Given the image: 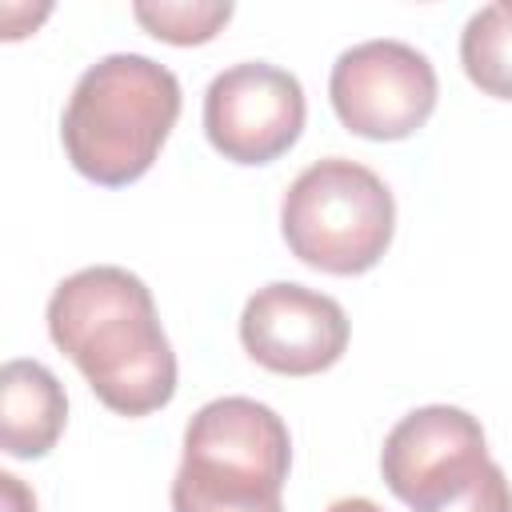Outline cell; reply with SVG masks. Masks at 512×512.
<instances>
[{
	"label": "cell",
	"mask_w": 512,
	"mask_h": 512,
	"mask_svg": "<svg viewBox=\"0 0 512 512\" xmlns=\"http://www.w3.org/2000/svg\"><path fill=\"white\" fill-rule=\"evenodd\" d=\"M48 336L120 416H148L176 396V352L148 284L128 268L92 264L64 276L48 300Z\"/></svg>",
	"instance_id": "1"
},
{
	"label": "cell",
	"mask_w": 512,
	"mask_h": 512,
	"mask_svg": "<svg viewBox=\"0 0 512 512\" xmlns=\"http://www.w3.org/2000/svg\"><path fill=\"white\" fill-rule=\"evenodd\" d=\"M176 120L180 80L140 52H112L80 72L60 120V144L80 176L124 188L152 168Z\"/></svg>",
	"instance_id": "2"
},
{
	"label": "cell",
	"mask_w": 512,
	"mask_h": 512,
	"mask_svg": "<svg viewBox=\"0 0 512 512\" xmlns=\"http://www.w3.org/2000/svg\"><path fill=\"white\" fill-rule=\"evenodd\" d=\"M288 424L252 396L208 400L184 428L172 512H284Z\"/></svg>",
	"instance_id": "3"
},
{
	"label": "cell",
	"mask_w": 512,
	"mask_h": 512,
	"mask_svg": "<svg viewBox=\"0 0 512 512\" xmlns=\"http://www.w3.org/2000/svg\"><path fill=\"white\" fill-rule=\"evenodd\" d=\"M280 232L300 264L328 276H360L392 244L396 200L372 168L348 156H324L288 184Z\"/></svg>",
	"instance_id": "4"
},
{
	"label": "cell",
	"mask_w": 512,
	"mask_h": 512,
	"mask_svg": "<svg viewBox=\"0 0 512 512\" xmlns=\"http://www.w3.org/2000/svg\"><path fill=\"white\" fill-rule=\"evenodd\" d=\"M328 96L352 136L408 140L436 108V68L404 40H364L336 56Z\"/></svg>",
	"instance_id": "5"
},
{
	"label": "cell",
	"mask_w": 512,
	"mask_h": 512,
	"mask_svg": "<svg viewBox=\"0 0 512 512\" xmlns=\"http://www.w3.org/2000/svg\"><path fill=\"white\" fill-rule=\"evenodd\" d=\"M304 88L288 68L244 60L212 76L204 92V136L232 164H272L304 132Z\"/></svg>",
	"instance_id": "6"
},
{
	"label": "cell",
	"mask_w": 512,
	"mask_h": 512,
	"mask_svg": "<svg viewBox=\"0 0 512 512\" xmlns=\"http://www.w3.org/2000/svg\"><path fill=\"white\" fill-rule=\"evenodd\" d=\"M488 464V440L472 412L452 404H428L408 412L380 452V476L396 500L412 512H428L456 496Z\"/></svg>",
	"instance_id": "7"
},
{
	"label": "cell",
	"mask_w": 512,
	"mask_h": 512,
	"mask_svg": "<svg viewBox=\"0 0 512 512\" xmlns=\"http://www.w3.org/2000/svg\"><path fill=\"white\" fill-rule=\"evenodd\" d=\"M240 344L268 372L316 376L344 356L348 316L332 296L276 280L248 296L240 312Z\"/></svg>",
	"instance_id": "8"
},
{
	"label": "cell",
	"mask_w": 512,
	"mask_h": 512,
	"mask_svg": "<svg viewBox=\"0 0 512 512\" xmlns=\"http://www.w3.org/2000/svg\"><path fill=\"white\" fill-rule=\"evenodd\" d=\"M68 424V396L40 360H8L0 372V444L8 456L36 460L56 448Z\"/></svg>",
	"instance_id": "9"
},
{
	"label": "cell",
	"mask_w": 512,
	"mask_h": 512,
	"mask_svg": "<svg viewBox=\"0 0 512 512\" xmlns=\"http://www.w3.org/2000/svg\"><path fill=\"white\" fill-rule=\"evenodd\" d=\"M464 76L496 100H512V0L484 4L460 32Z\"/></svg>",
	"instance_id": "10"
},
{
	"label": "cell",
	"mask_w": 512,
	"mask_h": 512,
	"mask_svg": "<svg viewBox=\"0 0 512 512\" xmlns=\"http://www.w3.org/2000/svg\"><path fill=\"white\" fill-rule=\"evenodd\" d=\"M132 16L156 40L192 48V44H208L232 20V4L228 0H196V4L192 0H184V4L160 0V4H132Z\"/></svg>",
	"instance_id": "11"
},
{
	"label": "cell",
	"mask_w": 512,
	"mask_h": 512,
	"mask_svg": "<svg viewBox=\"0 0 512 512\" xmlns=\"http://www.w3.org/2000/svg\"><path fill=\"white\" fill-rule=\"evenodd\" d=\"M428 512H512V484H508L504 468L488 460L468 488H460L456 496L440 500Z\"/></svg>",
	"instance_id": "12"
},
{
	"label": "cell",
	"mask_w": 512,
	"mask_h": 512,
	"mask_svg": "<svg viewBox=\"0 0 512 512\" xmlns=\"http://www.w3.org/2000/svg\"><path fill=\"white\" fill-rule=\"evenodd\" d=\"M0 492H4V512H36V496L20 484V476L0 472Z\"/></svg>",
	"instance_id": "13"
},
{
	"label": "cell",
	"mask_w": 512,
	"mask_h": 512,
	"mask_svg": "<svg viewBox=\"0 0 512 512\" xmlns=\"http://www.w3.org/2000/svg\"><path fill=\"white\" fill-rule=\"evenodd\" d=\"M324 512H384V508L368 496H344V500H332Z\"/></svg>",
	"instance_id": "14"
}]
</instances>
